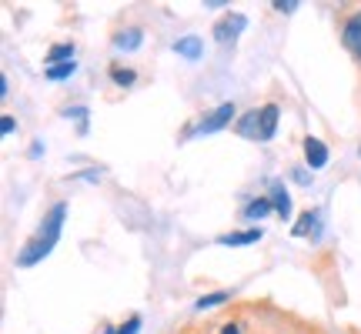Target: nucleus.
Wrapping results in <instances>:
<instances>
[{"label":"nucleus","mask_w":361,"mask_h":334,"mask_svg":"<svg viewBox=\"0 0 361 334\" xmlns=\"http://www.w3.org/2000/svg\"><path fill=\"white\" fill-rule=\"evenodd\" d=\"M221 334H241V328H238V324H221Z\"/></svg>","instance_id":"nucleus-21"},{"label":"nucleus","mask_w":361,"mask_h":334,"mask_svg":"<svg viewBox=\"0 0 361 334\" xmlns=\"http://www.w3.org/2000/svg\"><path fill=\"white\" fill-rule=\"evenodd\" d=\"M64 214L67 207L64 204H54L51 214L44 218V228H40L30 241L24 245V251L17 254V264L20 268H30V264H37L40 257H47L54 251V245H57V237H61V224H64Z\"/></svg>","instance_id":"nucleus-1"},{"label":"nucleus","mask_w":361,"mask_h":334,"mask_svg":"<svg viewBox=\"0 0 361 334\" xmlns=\"http://www.w3.org/2000/svg\"><path fill=\"white\" fill-rule=\"evenodd\" d=\"M278 130V104H264L261 107V141H271Z\"/></svg>","instance_id":"nucleus-8"},{"label":"nucleus","mask_w":361,"mask_h":334,"mask_svg":"<svg viewBox=\"0 0 361 334\" xmlns=\"http://www.w3.org/2000/svg\"><path fill=\"white\" fill-rule=\"evenodd\" d=\"M311 224H314V211H305V214L298 218V224H295V237H305V234L311 231Z\"/></svg>","instance_id":"nucleus-17"},{"label":"nucleus","mask_w":361,"mask_h":334,"mask_svg":"<svg viewBox=\"0 0 361 334\" xmlns=\"http://www.w3.org/2000/svg\"><path fill=\"white\" fill-rule=\"evenodd\" d=\"M305 157H308V164L318 171V167L328 164V147H324L318 137H308V141H305Z\"/></svg>","instance_id":"nucleus-7"},{"label":"nucleus","mask_w":361,"mask_h":334,"mask_svg":"<svg viewBox=\"0 0 361 334\" xmlns=\"http://www.w3.org/2000/svg\"><path fill=\"white\" fill-rule=\"evenodd\" d=\"M231 117H234V104H221V107H214L211 114L194 128V134H211V130H221L224 124H231Z\"/></svg>","instance_id":"nucleus-2"},{"label":"nucleus","mask_w":361,"mask_h":334,"mask_svg":"<svg viewBox=\"0 0 361 334\" xmlns=\"http://www.w3.org/2000/svg\"><path fill=\"white\" fill-rule=\"evenodd\" d=\"M134 78H137V74H134L130 67H111V80H114L117 87H130Z\"/></svg>","instance_id":"nucleus-15"},{"label":"nucleus","mask_w":361,"mask_h":334,"mask_svg":"<svg viewBox=\"0 0 361 334\" xmlns=\"http://www.w3.org/2000/svg\"><path fill=\"white\" fill-rule=\"evenodd\" d=\"M137 328H141V318L134 314V318H128V324H121V328H117V334H137Z\"/></svg>","instance_id":"nucleus-18"},{"label":"nucleus","mask_w":361,"mask_h":334,"mask_svg":"<svg viewBox=\"0 0 361 334\" xmlns=\"http://www.w3.org/2000/svg\"><path fill=\"white\" fill-rule=\"evenodd\" d=\"M341 40H345V47H348L355 57L361 61V11L355 17L345 20V30H341Z\"/></svg>","instance_id":"nucleus-4"},{"label":"nucleus","mask_w":361,"mask_h":334,"mask_svg":"<svg viewBox=\"0 0 361 334\" xmlns=\"http://www.w3.org/2000/svg\"><path fill=\"white\" fill-rule=\"evenodd\" d=\"M78 70V64L74 61H64V64H51L47 67V80H67L71 74Z\"/></svg>","instance_id":"nucleus-14"},{"label":"nucleus","mask_w":361,"mask_h":334,"mask_svg":"<svg viewBox=\"0 0 361 334\" xmlns=\"http://www.w3.org/2000/svg\"><path fill=\"white\" fill-rule=\"evenodd\" d=\"M141 44V30L137 27H130V30H121L114 37V47H121V51H134Z\"/></svg>","instance_id":"nucleus-12"},{"label":"nucleus","mask_w":361,"mask_h":334,"mask_svg":"<svg viewBox=\"0 0 361 334\" xmlns=\"http://www.w3.org/2000/svg\"><path fill=\"white\" fill-rule=\"evenodd\" d=\"M271 204H274V211L288 221V214H291V197H288V191H284L281 184H274V191H271Z\"/></svg>","instance_id":"nucleus-10"},{"label":"nucleus","mask_w":361,"mask_h":334,"mask_svg":"<svg viewBox=\"0 0 361 334\" xmlns=\"http://www.w3.org/2000/svg\"><path fill=\"white\" fill-rule=\"evenodd\" d=\"M261 241V228H251V231H234V234H221L218 245L224 247H241V245H255Z\"/></svg>","instance_id":"nucleus-6"},{"label":"nucleus","mask_w":361,"mask_h":334,"mask_svg":"<svg viewBox=\"0 0 361 334\" xmlns=\"http://www.w3.org/2000/svg\"><path fill=\"white\" fill-rule=\"evenodd\" d=\"M271 211H274L271 197H258V201H251V204L245 207V218L247 221H258V218H264V214H271Z\"/></svg>","instance_id":"nucleus-11"},{"label":"nucleus","mask_w":361,"mask_h":334,"mask_svg":"<svg viewBox=\"0 0 361 334\" xmlns=\"http://www.w3.org/2000/svg\"><path fill=\"white\" fill-rule=\"evenodd\" d=\"M295 7H298L295 0H288V4H284V0H278V4H274V11H281V13H291Z\"/></svg>","instance_id":"nucleus-20"},{"label":"nucleus","mask_w":361,"mask_h":334,"mask_svg":"<svg viewBox=\"0 0 361 334\" xmlns=\"http://www.w3.org/2000/svg\"><path fill=\"white\" fill-rule=\"evenodd\" d=\"M234 130L241 134V137H251V141H261V111H247L238 124H234Z\"/></svg>","instance_id":"nucleus-5"},{"label":"nucleus","mask_w":361,"mask_h":334,"mask_svg":"<svg viewBox=\"0 0 361 334\" xmlns=\"http://www.w3.org/2000/svg\"><path fill=\"white\" fill-rule=\"evenodd\" d=\"M245 24H247V20L241 17V13H228L224 20H218V24H214V37H218L221 44H228V40H234L241 30H245Z\"/></svg>","instance_id":"nucleus-3"},{"label":"nucleus","mask_w":361,"mask_h":334,"mask_svg":"<svg viewBox=\"0 0 361 334\" xmlns=\"http://www.w3.org/2000/svg\"><path fill=\"white\" fill-rule=\"evenodd\" d=\"M64 61H74V44H57L47 51V64H64Z\"/></svg>","instance_id":"nucleus-13"},{"label":"nucleus","mask_w":361,"mask_h":334,"mask_svg":"<svg viewBox=\"0 0 361 334\" xmlns=\"http://www.w3.org/2000/svg\"><path fill=\"white\" fill-rule=\"evenodd\" d=\"M174 51H178L180 57H188V61H197V57L204 54V44H201V37H180L178 44H174Z\"/></svg>","instance_id":"nucleus-9"},{"label":"nucleus","mask_w":361,"mask_h":334,"mask_svg":"<svg viewBox=\"0 0 361 334\" xmlns=\"http://www.w3.org/2000/svg\"><path fill=\"white\" fill-rule=\"evenodd\" d=\"M0 130H4V134H13V117L11 114L0 117Z\"/></svg>","instance_id":"nucleus-19"},{"label":"nucleus","mask_w":361,"mask_h":334,"mask_svg":"<svg viewBox=\"0 0 361 334\" xmlns=\"http://www.w3.org/2000/svg\"><path fill=\"white\" fill-rule=\"evenodd\" d=\"M228 291H214V295H204V297H197V311H204V308H218V304H224L228 301Z\"/></svg>","instance_id":"nucleus-16"}]
</instances>
